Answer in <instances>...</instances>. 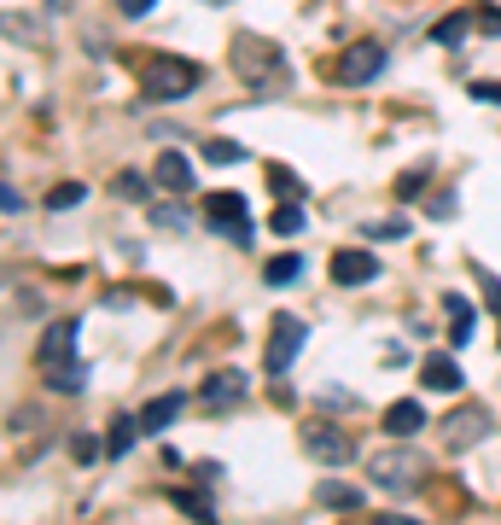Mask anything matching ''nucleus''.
I'll return each instance as SVG.
<instances>
[{
    "instance_id": "obj_23",
    "label": "nucleus",
    "mask_w": 501,
    "mask_h": 525,
    "mask_svg": "<svg viewBox=\"0 0 501 525\" xmlns=\"http://www.w3.org/2000/svg\"><path fill=\"white\" fill-rule=\"evenodd\" d=\"M204 158H210V164H245V146H239V140H210Z\"/></svg>"
},
{
    "instance_id": "obj_16",
    "label": "nucleus",
    "mask_w": 501,
    "mask_h": 525,
    "mask_svg": "<svg viewBox=\"0 0 501 525\" xmlns=\"http://www.w3.org/2000/svg\"><path fill=\"white\" fill-rule=\"evenodd\" d=\"M420 380H426V391H461V368L449 362V356H426V368H420Z\"/></svg>"
},
{
    "instance_id": "obj_5",
    "label": "nucleus",
    "mask_w": 501,
    "mask_h": 525,
    "mask_svg": "<svg viewBox=\"0 0 501 525\" xmlns=\"http://www.w3.org/2000/svg\"><path fill=\"white\" fill-rule=\"evenodd\" d=\"M298 350H303V321L298 315H274V333H268V350H263V368L280 380L292 362H298Z\"/></svg>"
},
{
    "instance_id": "obj_2",
    "label": "nucleus",
    "mask_w": 501,
    "mask_h": 525,
    "mask_svg": "<svg viewBox=\"0 0 501 525\" xmlns=\"http://www.w3.org/2000/svg\"><path fill=\"white\" fill-rule=\"evenodd\" d=\"M303 450L321 467H350L356 461V438H350V426H333V420H303Z\"/></svg>"
},
{
    "instance_id": "obj_31",
    "label": "nucleus",
    "mask_w": 501,
    "mask_h": 525,
    "mask_svg": "<svg viewBox=\"0 0 501 525\" xmlns=\"http://www.w3.org/2000/svg\"><path fill=\"white\" fill-rule=\"evenodd\" d=\"M70 450H76V461H94V455H100V438H88V432H76V438H70Z\"/></svg>"
},
{
    "instance_id": "obj_4",
    "label": "nucleus",
    "mask_w": 501,
    "mask_h": 525,
    "mask_svg": "<svg viewBox=\"0 0 501 525\" xmlns=\"http://www.w3.org/2000/svg\"><path fill=\"white\" fill-rule=\"evenodd\" d=\"M204 222H210L216 234L239 240V245L251 240V205H245V193H228V187L210 193V199H204Z\"/></svg>"
},
{
    "instance_id": "obj_18",
    "label": "nucleus",
    "mask_w": 501,
    "mask_h": 525,
    "mask_svg": "<svg viewBox=\"0 0 501 525\" xmlns=\"http://www.w3.org/2000/svg\"><path fill=\"white\" fill-rule=\"evenodd\" d=\"M443 310H449V321H455V333H449V339H455V345H472V304L461 298V292H449V298H443Z\"/></svg>"
},
{
    "instance_id": "obj_27",
    "label": "nucleus",
    "mask_w": 501,
    "mask_h": 525,
    "mask_svg": "<svg viewBox=\"0 0 501 525\" xmlns=\"http://www.w3.org/2000/svg\"><path fill=\"white\" fill-rule=\"evenodd\" d=\"M426 175H432V164H414V170H408V175L397 181V199H414V193L426 187Z\"/></svg>"
},
{
    "instance_id": "obj_1",
    "label": "nucleus",
    "mask_w": 501,
    "mask_h": 525,
    "mask_svg": "<svg viewBox=\"0 0 501 525\" xmlns=\"http://www.w3.org/2000/svg\"><path fill=\"white\" fill-rule=\"evenodd\" d=\"M199 82H204V70L193 65V59H169L164 53V59L146 65V94H152V100H187Z\"/></svg>"
},
{
    "instance_id": "obj_33",
    "label": "nucleus",
    "mask_w": 501,
    "mask_h": 525,
    "mask_svg": "<svg viewBox=\"0 0 501 525\" xmlns=\"http://www.w3.org/2000/svg\"><path fill=\"white\" fill-rule=\"evenodd\" d=\"M472 100H484V105H501V82H472Z\"/></svg>"
},
{
    "instance_id": "obj_25",
    "label": "nucleus",
    "mask_w": 501,
    "mask_h": 525,
    "mask_svg": "<svg viewBox=\"0 0 501 525\" xmlns=\"http://www.w3.org/2000/svg\"><path fill=\"white\" fill-rule=\"evenodd\" d=\"M268 228H274V234H303V205H280Z\"/></svg>"
},
{
    "instance_id": "obj_21",
    "label": "nucleus",
    "mask_w": 501,
    "mask_h": 525,
    "mask_svg": "<svg viewBox=\"0 0 501 525\" xmlns=\"http://www.w3.org/2000/svg\"><path fill=\"white\" fill-rule=\"evenodd\" d=\"M263 280H268V286H292V280H303V257H292V251H286V257H274V263L263 269Z\"/></svg>"
},
{
    "instance_id": "obj_7",
    "label": "nucleus",
    "mask_w": 501,
    "mask_h": 525,
    "mask_svg": "<svg viewBox=\"0 0 501 525\" xmlns=\"http://www.w3.org/2000/svg\"><path fill=\"white\" fill-rule=\"evenodd\" d=\"M234 65L245 82H274L280 76V53L268 47V41H257V35H239L234 41Z\"/></svg>"
},
{
    "instance_id": "obj_30",
    "label": "nucleus",
    "mask_w": 501,
    "mask_h": 525,
    "mask_svg": "<svg viewBox=\"0 0 501 525\" xmlns=\"http://www.w3.org/2000/svg\"><path fill=\"white\" fill-rule=\"evenodd\" d=\"M152 222H158V228H169V234H181V228H187V216H181L175 205H169V210H152Z\"/></svg>"
},
{
    "instance_id": "obj_10",
    "label": "nucleus",
    "mask_w": 501,
    "mask_h": 525,
    "mask_svg": "<svg viewBox=\"0 0 501 525\" xmlns=\"http://www.w3.org/2000/svg\"><path fill=\"white\" fill-rule=\"evenodd\" d=\"M333 280L338 286H368V280H379V257H373V251H338Z\"/></svg>"
},
{
    "instance_id": "obj_29",
    "label": "nucleus",
    "mask_w": 501,
    "mask_h": 525,
    "mask_svg": "<svg viewBox=\"0 0 501 525\" xmlns=\"http://www.w3.org/2000/svg\"><path fill=\"white\" fill-rule=\"evenodd\" d=\"M268 187H274V193H286V199H292V193H298V175H292V170H280V164H274V170H268Z\"/></svg>"
},
{
    "instance_id": "obj_9",
    "label": "nucleus",
    "mask_w": 501,
    "mask_h": 525,
    "mask_svg": "<svg viewBox=\"0 0 501 525\" xmlns=\"http://www.w3.org/2000/svg\"><path fill=\"white\" fill-rule=\"evenodd\" d=\"M76 333H82L76 321H53V327L41 333V345H35V362H41V368H59V362H70V356H76Z\"/></svg>"
},
{
    "instance_id": "obj_20",
    "label": "nucleus",
    "mask_w": 501,
    "mask_h": 525,
    "mask_svg": "<svg viewBox=\"0 0 501 525\" xmlns=\"http://www.w3.org/2000/svg\"><path fill=\"white\" fill-rule=\"evenodd\" d=\"M134 438H140V420L117 415V420H111V432H105V450H111V455H129Z\"/></svg>"
},
{
    "instance_id": "obj_24",
    "label": "nucleus",
    "mask_w": 501,
    "mask_h": 525,
    "mask_svg": "<svg viewBox=\"0 0 501 525\" xmlns=\"http://www.w3.org/2000/svg\"><path fill=\"white\" fill-rule=\"evenodd\" d=\"M117 193H123L129 205H146V199H152V193H146V175H134V170L117 175Z\"/></svg>"
},
{
    "instance_id": "obj_13",
    "label": "nucleus",
    "mask_w": 501,
    "mask_h": 525,
    "mask_svg": "<svg viewBox=\"0 0 501 525\" xmlns=\"http://www.w3.org/2000/svg\"><path fill=\"white\" fill-rule=\"evenodd\" d=\"M420 426H426V409H420L414 397H402V403L385 409V432H391V438H414Z\"/></svg>"
},
{
    "instance_id": "obj_19",
    "label": "nucleus",
    "mask_w": 501,
    "mask_h": 525,
    "mask_svg": "<svg viewBox=\"0 0 501 525\" xmlns=\"http://www.w3.org/2000/svg\"><path fill=\"white\" fill-rule=\"evenodd\" d=\"M47 385L65 391V397H76V391L88 385V368H82V362H59V368H47Z\"/></svg>"
},
{
    "instance_id": "obj_11",
    "label": "nucleus",
    "mask_w": 501,
    "mask_h": 525,
    "mask_svg": "<svg viewBox=\"0 0 501 525\" xmlns=\"http://www.w3.org/2000/svg\"><path fill=\"white\" fill-rule=\"evenodd\" d=\"M204 409H228V403H239V397H245V374H239V368H222V374H216V380H204Z\"/></svg>"
},
{
    "instance_id": "obj_17",
    "label": "nucleus",
    "mask_w": 501,
    "mask_h": 525,
    "mask_svg": "<svg viewBox=\"0 0 501 525\" xmlns=\"http://www.w3.org/2000/svg\"><path fill=\"white\" fill-rule=\"evenodd\" d=\"M175 415H181V397H175V391H164V397H152V403L140 409V432H164Z\"/></svg>"
},
{
    "instance_id": "obj_36",
    "label": "nucleus",
    "mask_w": 501,
    "mask_h": 525,
    "mask_svg": "<svg viewBox=\"0 0 501 525\" xmlns=\"http://www.w3.org/2000/svg\"><path fill=\"white\" fill-rule=\"evenodd\" d=\"M484 298H490V310L501 315V280H490V286H484Z\"/></svg>"
},
{
    "instance_id": "obj_8",
    "label": "nucleus",
    "mask_w": 501,
    "mask_h": 525,
    "mask_svg": "<svg viewBox=\"0 0 501 525\" xmlns=\"http://www.w3.org/2000/svg\"><path fill=\"white\" fill-rule=\"evenodd\" d=\"M379 70H385V47H379V41H356V47L333 65V76L338 82H350V88H362V82H373Z\"/></svg>"
},
{
    "instance_id": "obj_15",
    "label": "nucleus",
    "mask_w": 501,
    "mask_h": 525,
    "mask_svg": "<svg viewBox=\"0 0 501 525\" xmlns=\"http://www.w3.org/2000/svg\"><path fill=\"white\" fill-rule=\"evenodd\" d=\"M472 24H478V18H472V6H461V12H449V18H437V24H432V41H437V47H461Z\"/></svg>"
},
{
    "instance_id": "obj_34",
    "label": "nucleus",
    "mask_w": 501,
    "mask_h": 525,
    "mask_svg": "<svg viewBox=\"0 0 501 525\" xmlns=\"http://www.w3.org/2000/svg\"><path fill=\"white\" fill-rule=\"evenodd\" d=\"M152 6H158V0H117V12H123V18H140V12H152Z\"/></svg>"
},
{
    "instance_id": "obj_32",
    "label": "nucleus",
    "mask_w": 501,
    "mask_h": 525,
    "mask_svg": "<svg viewBox=\"0 0 501 525\" xmlns=\"http://www.w3.org/2000/svg\"><path fill=\"white\" fill-rule=\"evenodd\" d=\"M472 18H478V30L501 35V12H490V6H472Z\"/></svg>"
},
{
    "instance_id": "obj_26",
    "label": "nucleus",
    "mask_w": 501,
    "mask_h": 525,
    "mask_svg": "<svg viewBox=\"0 0 501 525\" xmlns=\"http://www.w3.org/2000/svg\"><path fill=\"white\" fill-rule=\"evenodd\" d=\"M169 502H175L181 514H193V520H210V502H204V496H193V490H175Z\"/></svg>"
},
{
    "instance_id": "obj_3",
    "label": "nucleus",
    "mask_w": 501,
    "mask_h": 525,
    "mask_svg": "<svg viewBox=\"0 0 501 525\" xmlns=\"http://www.w3.org/2000/svg\"><path fill=\"white\" fill-rule=\"evenodd\" d=\"M420 479H426V455H420V450H385V455H373V485H379V490H397V496H408V490H420Z\"/></svg>"
},
{
    "instance_id": "obj_14",
    "label": "nucleus",
    "mask_w": 501,
    "mask_h": 525,
    "mask_svg": "<svg viewBox=\"0 0 501 525\" xmlns=\"http://www.w3.org/2000/svg\"><path fill=\"white\" fill-rule=\"evenodd\" d=\"M315 502H321V508H338V514H362V490H356V485H338V479H321Z\"/></svg>"
},
{
    "instance_id": "obj_6",
    "label": "nucleus",
    "mask_w": 501,
    "mask_h": 525,
    "mask_svg": "<svg viewBox=\"0 0 501 525\" xmlns=\"http://www.w3.org/2000/svg\"><path fill=\"white\" fill-rule=\"evenodd\" d=\"M478 438H490V409H478V403H467V409H455V415L443 420V450H449V455L472 450Z\"/></svg>"
},
{
    "instance_id": "obj_28",
    "label": "nucleus",
    "mask_w": 501,
    "mask_h": 525,
    "mask_svg": "<svg viewBox=\"0 0 501 525\" xmlns=\"http://www.w3.org/2000/svg\"><path fill=\"white\" fill-rule=\"evenodd\" d=\"M368 240H408V216H397V222H368Z\"/></svg>"
},
{
    "instance_id": "obj_12",
    "label": "nucleus",
    "mask_w": 501,
    "mask_h": 525,
    "mask_svg": "<svg viewBox=\"0 0 501 525\" xmlns=\"http://www.w3.org/2000/svg\"><path fill=\"white\" fill-rule=\"evenodd\" d=\"M158 187H169V193H193V164H187L175 146L158 152Z\"/></svg>"
},
{
    "instance_id": "obj_35",
    "label": "nucleus",
    "mask_w": 501,
    "mask_h": 525,
    "mask_svg": "<svg viewBox=\"0 0 501 525\" xmlns=\"http://www.w3.org/2000/svg\"><path fill=\"white\" fill-rule=\"evenodd\" d=\"M0 210H6V216H18V210H24V199H18V187H0Z\"/></svg>"
},
{
    "instance_id": "obj_22",
    "label": "nucleus",
    "mask_w": 501,
    "mask_h": 525,
    "mask_svg": "<svg viewBox=\"0 0 501 525\" xmlns=\"http://www.w3.org/2000/svg\"><path fill=\"white\" fill-rule=\"evenodd\" d=\"M82 199H88V187H82V181H59V187L47 193V210H76Z\"/></svg>"
}]
</instances>
